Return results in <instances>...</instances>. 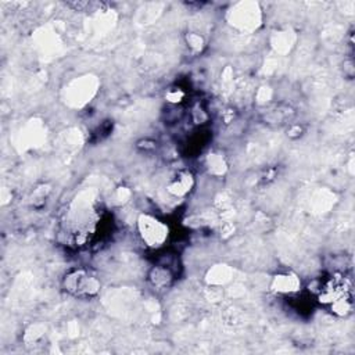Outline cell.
I'll use <instances>...</instances> for the list:
<instances>
[{
  "label": "cell",
  "mask_w": 355,
  "mask_h": 355,
  "mask_svg": "<svg viewBox=\"0 0 355 355\" xmlns=\"http://www.w3.org/2000/svg\"><path fill=\"white\" fill-rule=\"evenodd\" d=\"M139 232H140L143 241L151 247L161 245L168 237L166 226L161 220H158L150 215L140 216Z\"/></svg>",
  "instance_id": "6da1fadb"
},
{
  "label": "cell",
  "mask_w": 355,
  "mask_h": 355,
  "mask_svg": "<svg viewBox=\"0 0 355 355\" xmlns=\"http://www.w3.org/2000/svg\"><path fill=\"white\" fill-rule=\"evenodd\" d=\"M100 288L98 282L83 270H76L67 277V290L79 295H92Z\"/></svg>",
  "instance_id": "7a4b0ae2"
},
{
  "label": "cell",
  "mask_w": 355,
  "mask_h": 355,
  "mask_svg": "<svg viewBox=\"0 0 355 355\" xmlns=\"http://www.w3.org/2000/svg\"><path fill=\"white\" fill-rule=\"evenodd\" d=\"M298 282L295 277L284 275V276H277L275 279V287L277 291H283V293H290L293 290H295Z\"/></svg>",
  "instance_id": "3957f363"
}]
</instances>
